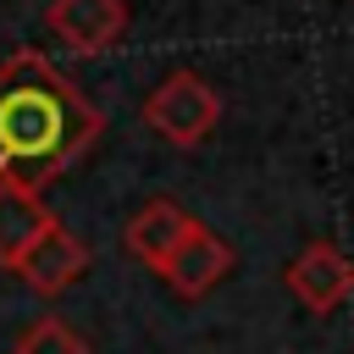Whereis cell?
<instances>
[{
	"label": "cell",
	"mask_w": 354,
	"mask_h": 354,
	"mask_svg": "<svg viewBox=\"0 0 354 354\" xmlns=\"http://www.w3.org/2000/svg\"><path fill=\"white\" fill-rule=\"evenodd\" d=\"M100 138L94 100L39 50L0 61V183L44 188Z\"/></svg>",
	"instance_id": "obj_1"
},
{
	"label": "cell",
	"mask_w": 354,
	"mask_h": 354,
	"mask_svg": "<svg viewBox=\"0 0 354 354\" xmlns=\"http://www.w3.org/2000/svg\"><path fill=\"white\" fill-rule=\"evenodd\" d=\"M138 116H144V127L160 133L166 144L194 149V144H205V138L216 133V122H221V94H216L199 72L177 66V72H166V77L144 94Z\"/></svg>",
	"instance_id": "obj_2"
},
{
	"label": "cell",
	"mask_w": 354,
	"mask_h": 354,
	"mask_svg": "<svg viewBox=\"0 0 354 354\" xmlns=\"http://www.w3.org/2000/svg\"><path fill=\"white\" fill-rule=\"evenodd\" d=\"M282 282H288V293H293L310 315H332L337 304L354 299V260H348L337 243L315 238V243H304V249L288 260Z\"/></svg>",
	"instance_id": "obj_3"
},
{
	"label": "cell",
	"mask_w": 354,
	"mask_h": 354,
	"mask_svg": "<svg viewBox=\"0 0 354 354\" xmlns=\"http://www.w3.org/2000/svg\"><path fill=\"white\" fill-rule=\"evenodd\" d=\"M44 28L72 55H100L127 33V0H50Z\"/></svg>",
	"instance_id": "obj_4"
},
{
	"label": "cell",
	"mask_w": 354,
	"mask_h": 354,
	"mask_svg": "<svg viewBox=\"0 0 354 354\" xmlns=\"http://www.w3.org/2000/svg\"><path fill=\"white\" fill-rule=\"evenodd\" d=\"M83 271H88V243H83L77 232H66L61 221H50V227L33 238V249L17 260V277H22L33 293H66Z\"/></svg>",
	"instance_id": "obj_5"
},
{
	"label": "cell",
	"mask_w": 354,
	"mask_h": 354,
	"mask_svg": "<svg viewBox=\"0 0 354 354\" xmlns=\"http://www.w3.org/2000/svg\"><path fill=\"white\" fill-rule=\"evenodd\" d=\"M194 227H199V221H194L177 199H149V205H138V210H133V221H127L122 243H127V254H133V260H144L149 271H160V266L183 249V238H188Z\"/></svg>",
	"instance_id": "obj_6"
},
{
	"label": "cell",
	"mask_w": 354,
	"mask_h": 354,
	"mask_svg": "<svg viewBox=\"0 0 354 354\" xmlns=\"http://www.w3.org/2000/svg\"><path fill=\"white\" fill-rule=\"evenodd\" d=\"M227 271H232V249H227V243H221V238H216L205 221H199V227L183 238V249H177V254L160 266V277H166V282H171L183 299L210 293V288H216Z\"/></svg>",
	"instance_id": "obj_7"
},
{
	"label": "cell",
	"mask_w": 354,
	"mask_h": 354,
	"mask_svg": "<svg viewBox=\"0 0 354 354\" xmlns=\"http://www.w3.org/2000/svg\"><path fill=\"white\" fill-rule=\"evenodd\" d=\"M50 227V210L39 199V188H17L0 183V266L17 271V260L33 249V238Z\"/></svg>",
	"instance_id": "obj_8"
},
{
	"label": "cell",
	"mask_w": 354,
	"mask_h": 354,
	"mask_svg": "<svg viewBox=\"0 0 354 354\" xmlns=\"http://www.w3.org/2000/svg\"><path fill=\"white\" fill-rule=\"evenodd\" d=\"M17 354H88V337L77 326H66L61 315H39L22 337H17Z\"/></svg>",
	"instance_id": "obj_9"
}]
</instances>
